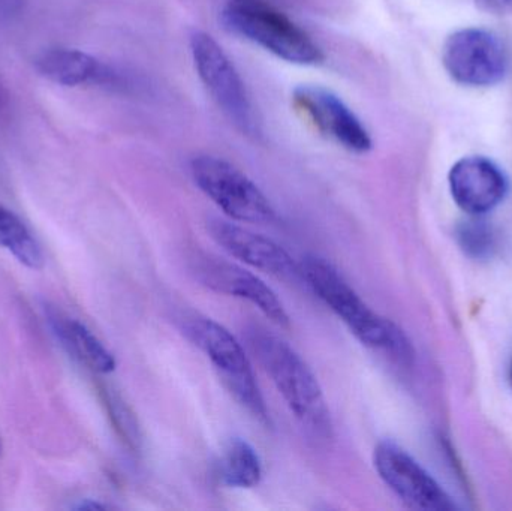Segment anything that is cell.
Segmentation results:
<instances>
[{"label":"cell","mask_w":512,"mask_h":511,"mask_svg":"<svg viewBox=\"0 0 512 511\" xmlns=\"http://www.w3.org/2000/svg\"><path fill=\"white\" fill-rule=\"evenodd\" d=\"M300 275L364 347L382 351L399 365H412L415 353L408 336L393 321L373 311L336 267L322 258L307 257Z\"/></svg>","instance_id":"6da1fadb"},{"label":"cell","mask_w":512,"mask_h":511,"mask_svg":"<svg viewBox=\"0 0 512 511\" xmlns=\"http://www.w3.org/2000/svg\"><path fill=\"white\" fill-rule=\"evenodd\" d=\"M248 341L298 422L318 437H330V411L321 386L306 362L285 341L258 327L249 330Z\"/></svg>","instance_id":"7a4b0ae2"},{"label":"cell","mask_w":512,"mask_h":511,"mask_svg":"<svg viewBox=\"0 0 512 511\" xmlns=\"http://www.w3.org/2000/svg\"><path fill=\"white\" fill-rule=\"evenodd\" d=\"M225 27L295 65H319L324 53L291 18L264 0H230L222 11Z\"/></svg>","instance_id":"3957f363"},{"label":"cell","mask_w":512,"mask_h":511,"mask_svg":"<svg viewBox=\"0 0 512 511\" xmlns=\"http://www.w3.org/2000/svg\"><path fill=\"white\" fill-rule=\"evenodd\" d=\"M185 333L192 344L206 354L237 401L258 419L267 420V407L256 383L254 369L236 336L222 324L206 317L189 318Z\"/></svg>","instance_id":"277c9868"},{"label":"cell","mask_w":512,"mask_h":511,"mask_svg":"<svg viewBox=\"0 0 512 511\" xmlns=\"http://www.w3.org/2000/svg\"><path fill=\"white\" fill-rule=\"evenodd\" d=\"M195 185L228 216L249 224H271L276 210L264 192L239 168L225 159L201 155L192 159Z\"/></svg>","instance_id":"5b68a950"},{"label":"cell","mask_w":512,"mask_h":511,"mask_svg":"<svg viewBox=\"0 0 512 511\" xmlns=\"http://www.w3.org/2000/svg\"><path fill=\"white\" fill-rule=\"evenodd\" d=\"M191 53L198 77L225 116L246 135H258V119L245 83L224 48L206 32H195Z\"/></svg>","instance_id":"8992f818"},{"label":"cell","mask_w":512,"mask_h":511,"mask_svg":"<svg viewBox=\"0 0 512 511\" xmlns=\"http://www.w3.org/2000/svg\"><path fill=\"white\" fill-rule=\"evenodd\" d=\"M442 63L456 83L489 87L508 74L510 54L498 33L483 27H466L448 36L442 47Z\"/></svg>","instance_id":"52a82bcc"},{"label":"cell","mask_w":512,"mask_h":511,"mask_svg":"<svg viewBox=\"0 0 512 511\" xmlns=\"http://www.w3.org/2000/svg\"><path fill=\"white\" fill-rule=\"evenodd\" d=\"M373 464L382 482L406 506L421 511L457 510L453 498L442 486L393 441L376 446Z\"/></svg>","instance_id":"ba28073f"},{"label":"cell","mask_w":512,"mask_h":511,"mask_svg":"<svg viewBox=\"0 0 512 511\" xmlns=\"http://www.w3.org/2000/svg\"><path fill=\"white\" fill-rule=\"evenodd\" d=\"M192 270H194L198 281L210 290L225 294V296L246 300L277 326H289V317L286 314L285 306L282 305L276 293L254 273L248 272L230 261L212 257V255L197 257Z\"/></svg>","instance_id":"9c48e42d"},{"label":"cell","mask_w":512,"mask_h":511,"mask_svg":"<svg viewBox=\"0 0 512 511\" xmlns=\"http://www.w3.org/2000/svg\"><path fill=\"white\" fill-rule=\"evenodd\" d=\"M294 102L322 134L349 152L367 153L372 137L357 114L330 89L303 84L294 90Z\"/></svg>","instance_id":"30bf717a"},{"label":"cell","mask_w":512,"mask_h":511,"mask_svg":"<svg viewBox=\"0 0 512 511\" xmlns=\"http://www.w3.org/2000/svg\"><path fill=\"white\" fill-rule=\"evenodd\" d=\"M451 197L471 216L492 212L507 197L510 183L496 162L486 156H465L448 174Z\"/></svg>","instance_id":"8fae6325"},{"label":"cell","mask_w":512,"mask_h":511,"mask_svg":"<svg viewBox=\"0 0 512 511\" xmlns=\"http://www.w3.org/2000/svg\"><path fill=\"white\" fill-rule=\"evenodd\" d=\"M207 228L212 239L225 252L246 266L276 276H295L300 273V266L294 258L282 246L262 234L221 219H213Z\"/></svg>","instance_id":"7c38bea8"},{"label":"cell","mask_w":512,"mask_h":511,"mask_svg":"<svg viewBox=\"0 0 512 511\" xmlns=\"http://www.w3.org/2000/svg\"><path fill=\"white\" fill-rule=\"evenodd\" d=\"M33 65L39 75L59 86L107 83L111 78L104 63L77 48H48L35 57Z\"/></svg>","instance_id":"4fadbf2b"},{"label":"cell","mask_w":512,"mask_h":511,"mask_svg":"<svg viewBox=\"0 0 512 511\" xmlns=\"http://www.w3.org/2000/svg\"><path fill=\"white\" fill-rule=\"evenodd\" d=\"M48 321L62 347L87 368L99 374H110L116 369L113 354L83 323L57 311L48 312Z\"/></svg>","instance_id":"5bb4252c"},{"label":"cell","mask_w":512,"mask_h":511,"mask_svg":"<svg viewBox=\"0 0 512 511\" xmlns=\"http://www.w3.org/2000/svg\"><path fill=\"white\" fill-rule=\"evenodd\" d=\"M221 479L230 488L251 489L259 485L261 459L248 441L236 438L228 444L221 462Z\"/></svg>","instance_id":"9a60e30c"},{"label":"cell","mask_w":512,"mask_h":511,"mask_svg":"<svg viewBox=\"0 0 512 511\" xmlns=\"http://www.w3.org/2000/svg\"><path fill=\"white\" fill-rule=\"evenodd\" d=\"M0 246L11 252L21 264L38 270L44 266V254L38 240L11 210L0 206Z\"/></svg>","instance_id":"2e32d148"},{"label":"cell","mask_w":512,"mask_h":511,"mask_svg":"<svg viewBox=\"0 0 512 511\" xmlns=\"http://www.w3.org/2000/svg\"><path fill=\"white\" fill-rule=\"evenodd\" d=\"M457 240L465 254L477 260L492 257L498 246L495 228L480 216H474L457 228Z\"/></svg>","instance_id":"e0dca14e"},{"label":"cell","mask_w":512,"mask_h":511,"mask_svg":"<svg viewBox=\"0 0 512 511\" xmlns=\"http://www.w3.org/2000/svg\"><path fill=\"white\" fill-rule=\"evenodd\" d=\"M481 11L495 15L512 14V0H475Z\"/></svg>","instance_id":"ac0fdd59"},{"label":"cell","mask_w":512,"mask_h":511,"mask_svg":"<svg viewBox=\"0 0 512 511\" xmlns=\"http://www.w3.org/2000/svg\"><path fill=\"white\" fill-rule=\"evenodd\" d=\"M23 0H0V21L9 20L20 12Z\"/></svg>","instance_id":"d6986e66"},{"label":"cell","mask_w":512,"mask_h":511,"mask_svg":"<svg viewBox=\"0 0 512 511\" xmlns=\"http://www.w3.org/2000/svg\"><path fill=\"white\" fill-rule=\"evenodd\" d=\"M77 510H107L108 506H105V504L101 503H95L93 500H86L84 503L78 504L77 507H75Z\"/></svg>","instance_id":"ffe728a7"},{"label":"cell","mask_w":512,"mask_h":511,"mask_svg":"<svg viewBox=\"0 0 512 511\" xmlns=\"http://www.w3.org/2000/svg\"><path fill=\"white\" fill-rule=\"evenodd\" d=\"M510 383H511V387H512V362H511V366H510Z\"/></svg>","instance_id":"44dd1931"}]
</instances>
